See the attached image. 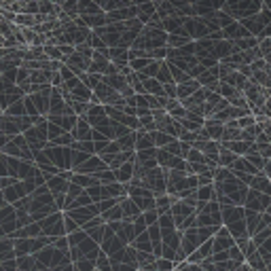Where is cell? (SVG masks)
<instances>
[{
    "label": "cell",
    "mask_w": 271,
    "mask_h": 271,
    "mask_svg": "<svg viewBox=\"0 0 271 271\" xmlns=\"http://www.w3.org/2000/svg\"><path fill=\"white\" fill-rule=\"evenodd\" d=\"M166 41H168V34L163 32V30L144 26L142 30H140V34L136 36V41L132 43V47H129V49L155 51V49H163V47H166Z\"/></svg>",
    "instance_id": "cell-1"
},
{
    "label": "cell",
    "mask_w": 271,
    "mask_h": 271,
    "mask_svg": "<svg viewBox=\"0 0 271 271\" xmlns=\"http://www.w3.org/2000/svg\"><path fill=\"white\" fill-rule=\"evenodd\" d=\"M261 7H263L261 0H225L220 11H225L233 21H240V19L256 15L261 11Z\"/></svg>",
    "instance_id": "cell-2"
},
{
    "label": "cell",
    "mask_w": 271,
    "mask_h": 271,
    "mask_svg": "<svg viewBox=\"0 0 271 271\" xmlns=\"http://www.w3.org/2000/svg\"><path fill=\"white\" fill-rule=\"evenodd\" d=\"M21 136H23V140H26V144H28V148L32 152L43 150L47 144H49V140H47V119H45V117H41V119L34 123L32 127H28Z\"/></svg>",
    "instance_id": "cell-3"
},
{
    "label": "cell",
    "mask_w": 271,
    "mask_h": 271,
    "mask_svg": "<svg viewBox=\"0 0 271 271\" xmlns=\"http://www.w3.org/2000/svg\"><path fill=\"white\" fill-rule=\"evenodd\" d=\"M240 23H242V26H244L246 30H248L250 36L258 38V36L263 34V30H265L267 26H271V9L263 5L261 11H258L256 15L246 17V19H240Z\"/></svg>",
    "instance_id": "cell-4"
},
{
    "label": "cell",
    "mask_w": 271,
    "mask_h": 271,
    "mask_svg": "<svg viewBox=\"0 0 271 271\" xmlns=\"http://www.w3.org/2000/svg\"><path fill=\"white\" fill-rule=\"evenodd\" d=\"M43 155L49 159L51 166H55L60 172H70V170H72V166H70V148H66V146H51V144H47L43 148Z\"/></svg>",
    "instance_id": "cell-5"
},
{
    "label": "cell",
    "mask_w": 271,
    "mask_h": 271,
    "mask_svg": "<svg viewBox=\"0 0 271 271\" xmlns=\"http://www.w3.org/2000/svg\"><path fill=\"white\" fill-rule=\"evenodd\" d=\"M3 155L7 157H13V159H21V161H32V150L28 148L26 140L23 136H11L9 142L5 144V148L0 150Z\"/></svg>",
    "instance_id": "cell-6"
},
{
    "label": "cell",
    "mask_w": 271,
    "mask_h": 271,
    "mask_svg": "<svg viewBox=\"0 0 271 271\" xmlns=\"http://www.w3.org/2000/svg\"><path fill=\"white\" fill-rule=\"evenodd\" d=\"M150 117H152V121H155V132L168 134V136H172V138L178 140L180 127H178V123H176L166 110H152Z\"/></svg>",
    "instance_id": "cell-7"
},
{
    "label": "cell",
    "mask_w": 271,
    "mask_h": 271,
    "mask_svg": "<svg viewBox=\"0 0 271 271\" xmlns=\"http://www.w3.org/2000/svg\"><path fill=\"white\" fill-rule=\"evenodd\" d=\"M210 34L206 23L199 17H184V36L188 41H202Z\"/></svg>",
    "instance_id": "cell-8"
},
{
    "label": "cell",
    "mask_w": 271,
    "mask_h": 271,
    "mask_svg": "<svg viewBox=\"0 0 271 271\" xmlns=\"http://www.w3.org/2000/svg\"><path fill=\"white\" fill-rule=\"evenodd\" d=\"M199 19L206 23V28L210 32H220L222 28H227L229 23H233V19L225 13V11H212V13H206V15H202Z\"/></svg>",
    "instance_id": "cell-9"
},
{
    "label": "cell",
    "mask_w": 271,
    "mask_h": 271,
    "mask_svg": "<svg viewBox=\"0 0 271 271\" xmlns=\"http://www.w3.org/2000/svg\"><path fill=\"white\" fill-rule=\"evenodd\" d=\"M204 100H206V89H197L191 98L180 100V106L188 112V114H195V117H204Z\"/></svg>",
    "instance_id": "cell-10"
},
{
    "label": "cell",
    "mask_w": 271,
    "mask_h": 271,
    "mask_svg": "<svg viewBox=\"0 0 271 271\" xmlns=\"http://www.w3.org/2000/svg\"><path fill=\"white\" fill-rule=\"evenodd\" d=\"M225 106H229L225 100H222L218 93L208 91L206 89V100H204V119H212L216 112H220Z\"/></svg>",
    "instance_id": "cell-11"
},
{
    "label": "cell",
    "mask_w": 271,
    "mask_h": 271,
    "mask_svg": "<svg viewBox=\"0 0 271 271\" xmlns=\"http://www.w3.org/2000/svg\"><path fill=\"white\" fill-rule=\"evenodd\" d=\"M49 93H51V87L34 91V93H30V96H26L30 100V104L34 106V110L38 112V117H45V119H47V112H49Z\"/></svg>",
    "instance_id": "cell-12"
},
{
    "label": "cell",
    "mask_w": 271,
    "mask_h": 271,
    "mask_svg": "<svg viewBox=\"0 0 271 271\" xmlns=\"http://www.w3.org/2000/svg\"><path fill=\"white\" fill-rule=\"evenodd\" d=\"M248 36H250L248 30H246L240 21H233V23H229L227 28L220 30V38L222 41H229V43H238V41L248 38Z\"/></svg>",
    "instance_id": "cell-13"
},
{
    "label": "cell",
    "mask_w": 271,
    "mask_h": 271,
    "mask_svg": "<svg viewBox=\"0 0 271 271\" xmlns=\"http://www.w3.org/2000/svg\"><path fill=\"white\" fill-rule=\"evenodd\" d=\"M104 55H106V60H108L112 66H117V68H123V66H127V62H129V49L108 47V49L104 51Z\"/></svg>",
    "instance_id": "cell-14"
},
{
    "label": "cell",
    "mask_w": 271,
    "mask_h": 271,
    "mask_svg": "<svg viewBox=\"0 0 271 271\" xmlns=\"http://www.w3.org/2000/svg\"><path fill=\"white\" fill-rule=\"evenodd\" d=\"M110 66V62L106 60V55L104 51H93L91 53V60H89V66H87V72L89 74H102L106 72V68Z\"/></svg>",
    "instance_id": "cell-15"
},
{
    "label": "cell",
    "mask_w": 271,
    "mask_h": 271,
    "mask_svg": "<svg viewBox=\"0 0 271 271\" xmlns=\"http://www.w3.org/2000/svg\"><path fill=\"white\" fill-rule=\"evenodd\" d=\"M106 23H121V21H129L136 19V7H125V9H117L110 13H104Z\"/></svg>",
    "instance_id": "cell-16"
},
{
    "label": "cell",
    "mask_w": 271,
    "mask_h": 271,
    "mask_svg": "<svg viewBox=\"0 0 271 271\" xmlns=\"http://www.w3.org/2000/svg\"><path fill=\"white\" fill-rule=\"evenodd\" d=\"M70 136H72L74 142H89L91 140V125L83 119V117H79L76 125H74L72 132H70Z\"/></svg>",
    "instance_id": "cell-17"
},
{
    "label": "cell",
    "mask_w": 271,
    "mask_h": 271,
    "mask_svg": "<svg viewBox=\"0 0 271 271\" xmlns=\"http://www.w3.org/2000/svg\"><path fill=\"white\" fill-rule=\"evenodd\" d=\"M19 100H23V91L19 87H11L7 91H0V110L5 112L11 104H15Z\"/></svg>",
    "instance_id": "cell-18"
},
{
    "label": "cell",
    "mask_w": 271,
    "mask_h": 271,
    "mask_svg": "<svg viewBox=\"0 0 271 271\" xmlns=\"http://www.w3.org/2000/svg\"><path fill=\"white\" fill-rule=\"evenodd\" d=\"M134 159V157H132ZM129 159V161H125L123 166H119L117 170H112V174H114V182H119V184H129L132 182V176H134V161Z\"/></svg>",
    "instance_id": "cell-19"
},
{
    "label": "cell",
    "mask_w": 271,
    "mask_h": 271,
    "mask_svg": "<svg viewBox=\"0 0 271 271\" xmlns=\"http://www.w3.org/2000/svg\"><path fill=\"white\" fill-rule=\"evenodd\" d=\"M140 76V85H142V91L146 93V96H152V98H163V85L157 83L155 79H148V76Z\"/></svg>",
    "instance_id": "cell-20"
},
{
    "label": "cell",
    "mask_w": 271,
    "mask_h": 271,
    "mask_svg": "<svg viewBox=\"0 0 271 271\" xmlns=\"http://www.w3.org/2000/svg\"><path fill=\"white\" fill-rule=\"evenodd\" d=\"M197 89H202V87H199V83H197V81H195V79H188V81H184V83L176 85V100L180 102V100L191 98Z\"/></svg>",
    "instance_id": "cell-21"
},
{
    "label": "cell",
    "mask_w": 271,
    "mask_h": 271,
    "mask_svg": "<svg viewBox=\"0 0 271 271\" xmlns=\"http://www.w3.org/2000/svg\"><path fill=\"white\" fill-rule=\"evenodd\" d=\"M76 119L79 117H74V114H60V117H47V121L49 123H53V125H57L60 129H64V132H72L74 129V125H76Z\"/></svg>",
    "instance_id": "cell-22"
},
{
    "label": "cell",
    "mask_w": 271,
    "mask_h": 271,
    "mask_svg": "<svg viewBox=\"0 0 271 271\" xmlns=\"http://www.w3.org/2000/svg\"><path fill=\"white\" fill-rule=\"evenodd\" d=\"M49 81H51V70L41 68V70H32L28 83L30 85H36V87H51Z\"/></svg>",
    "instance_id": "cell-23"
},
{
    "label": "cell",
    "mask_w": 271,
    "mask_h": 271,
    "mask_svg": "<svg viewBox=\"0 0 271 271\" xmlns=\"http://www.w3.org/2000/svg\"><path fill=\"white\" fill-rule=\"evenodd\" d=\"M148 148H155V142H152V132H142V129H136L134 150H148Z\"/></svg>",
    "instance_id": "cell-24"
},
{
    "label": "cell",
    "mask_w": 271,
    "mask_h": 271,
    "mask_svg": "<svg viewBox=\"0 0 271 271\" xmlns=\"http://www.w3.org/2000/svg\"><path fill=\"white\" fill-rule=\"evenodd\" d=\"M222 129H225V125L218 123V121H214V119H206V121H204V132L208 134L210 140H214V142H220Z\"/></svg>",
    "instance_id": "cell-25"
},
{
    "label": "cell",
    "mask_w": 271,
    "mask_h": 271,
    "mask_svg": "<svg viewBox=\"0 0 271 271\" xmlns=\"http://www.w3.org/2000/svg\"><path fill=\"white\" fill-rule=\"evenodd\" d=\"M152 17H157V13H155V5H152V3L138 5V7H136V19H138L140 23H142V26H146V23H148Z\"/></svg>",
    "instance_id": "cell-26"
},
{
    "label": "cell",
    "mask_w": 271,
    "mask_h": 271,
    "mask_svg": "<svg viewBox=\"0 0 271 271\" xmlns=\"http://www.w3.org/2000/svg\"><path fill=\"white\" fill-rule=\"evenodd\" d=\"M250 79H246L242 72H238V70H231V72L220 81V83H227V85H231V87H235L238 91H244V87H246V83H248Z\"/></svg>",
    "instance_id": "cell-27"
},
{
    "label": "cell",
    "mask_w": 271,
    "mask_h": 271,
    "mask_svg": "<svg viewBox=\"0 0 271 271\" xmlns=\"http://www.w3.org/2000/svg\"><path fill=\"white\" fill-rule=\"evenodd\" d=\"M104 13L100 7H96L91 0H76V15L79 17H87V15H98Z\"/></svg>",
    "instance_id": "cell-28"
},
{
    "label": "cell",
    "mask_w": 271,
    "mask_h": 271,
    "mask_svg": "<svg viewBox=\"0 0 271 271\" xmlns=\"http://www.w3.org/2000/svg\"><path fill=\"white\" fill-rule=\"evenodd\" d=\"M220 146H222V148H227L229 152H233L235 157H244L246 152H248V148H250V144H248V142H244V140H233V142H222Z\"/></svg>",
    "instance_id": "cell-29"
},
{
    "label": "cell",
    "mask_w": 271,
    "mask_h": 271,
    "mask_svg": "<svg viewBox=\"0 0 271 271\" xmlns=\"http://www.w3.org/2000/svg\"><path fill=\"white\" fill-rule=\"evenodd\" d=\"M155 81H157V83H161V85L174 83V81H172V74H170V66H168L166 60L159 64V70H157V74H155Z\"/></svg>",
    "instance_id": "cell-30"
},
{
    "label": "cell",
    "mask_w": 271,
    "mask_h": 271,
    "mask_svg": "<svg viewBox=\"0 0 271 271\" xmlns=\"http://www.w3.org/2000/svg\"><path fill=\"white\" fill-rule=\"evenodd\" d=\"M186 43H191L186 36H180V34H168V41H166V47L168 49H180Z\"/></svg>",
    "instance_id": "cell-31"
},
{
    "label": "cell",
    "mask_w": 271,
    "mask_h": 271,
    "mask_svg": "<svg viewBox=\"0 0 271 271\" xmlns=\"http://www.w3.org/2000/svg\"><path fill=\"white\" fill-rule=\"evenodd\" d=\"M256 51H258V57H261V60L269 62V55H271V38H258Z\"/></svg>",
    "instance_id": "cell-32"
},
{
    "label": "cell",
    "mask_w": 271,
    "mask_h": 271,
    "mask_svg": "<svg viewBox=\"0 0 271 271\" xmlns=\"http://www.w3.org/2000/svg\"><path fill=\"white\" fill-rule=\"evenodd\" d=\"M125 7H134V0H106V5H104V13H110V11L125 9Z\"/></svg>",
    "instance_id": "cell-33"
},
{
    "label": "cell",
    "mask_w": 271,
    "mask_h": 271,
    "mask_svg": "<svg viewBox=\"0 0 271 271\" xmlns=\"http://www.w3.org/2000/svg\"><path fill=\"white\" fill-rule=\"evenodd\" d=\"M172 140H176V138H172L168 134H161V132H152V142H155V148H166Z\"/></svg>",
    "instance_id": "cell-34"
},
{
    "label": "cell",
    "mask_w": 271,
    "mask_h": 271,
    "mask_svg": "<svg viewBox=\"0 0 271 271\" xmlns=\"http://www.w3.org/2000/svg\"><path fill=\"white\" fill-rule=\"evenodd\" d=\"M3 114H7V117H28V114H26V108H23V100H19V102H15V104H11Z\"/></svg>",
    "instance_id": "cell-35"
},
{
    "label": "cell",
    "mask_w": 271,
    "mask_h": 271,
    "mask_svg": "<svg viewBox=\"0 0 271 271\" xmlns=\"http://www.w3.org/2000/svg\"><path fill=\"white\" fill-rule=\"evenodd\" d=\"M87 45L91 47L93 51H106V49H108V47L104 45V41H102L100 36H96V34H93V32L89 34V38H87Z\"/></svg>",
    "instance_id": "cell-36"
},
{
    "label": "cell",
    "mask_w": 271,
    "mask_h": 271,
    "mask_svg": "<svg viewBox=\"0 0 271 271\" xmlns=\"http://www.w3.org/2000/svg\"><path fill=\"white\" fill-rule=\"evenodd\" d=\"M256 121H254V117L252 114H244V117H240L238 121H235V125H238L240 129H248V127H252Z\"/></svg>",
    "instance_id": "cell-37"
},
{
    "label": "cell",
    "mask_w": 271,
    "mask_h": 271,
    "mask_svg": "<svg viewBox=\"0 0 271 271\" xmlns=\"http://www.w3.org/2000/svg\"><path fill=\"white\" fill-rule=\"evenodd\" d=\"M51 3H53V5H55V7H62V5H64V3H68V0H51Z\"/></svg>",
    "instance_id": "cell-38"
},
{
    "label": "cell",
    "mask_w": 271,
    "mask_h": 271,
    "mask_svg": "<svg viewBox=\"0 0 271 271\" xmlns=\"http://www.w3.org/2000/svg\"><path fill=\"white\" fill-rule=\"evenodd\" d=\"M146 3H150V0H134V7H138V5H146Z\"/></svg>",
    "instance_id": "cell-39"
},
{
    "label": "cell",
    "mask_w": 271,
    "mask_h": 271,
    "mask_svg": "<svg viewBox=\"0 0 271 271\" xmlns=\"http://www.w3.org/2000/svg\"><path fill=\"white\" fill-rule=\"evenodd\" d=\"M15 3H19V5H26V3H32V0H15Z\"/></svg>",
    "instance_id": "cell-40"
}]
</instances>
